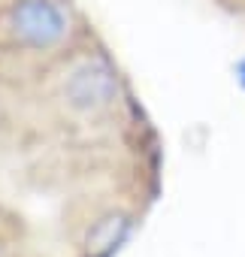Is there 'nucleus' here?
Segmentation results:
<instances>
[{
  "label": "nucleus",
  "instance_id": "3",
  "mask_svg": "<svg viewBox=\"0 0 245 257\" xmlns=\"http://www.w3.org/2000/svg\"><path fill=\"white\" fill-rule=\"evenodd\" d=\"M125 233H128V221H125V218H109V221H103V224L94 230L91 248L97 251V257H103V254H109L112 248H118V242L125 239Z\"/></svg>",
  "mask_w": 245,
  "mask_h": 257
},
{
  "label": "nucleus",
  "instance_id": "1",
  "mask_svg": "<svg viewBox=\"0 0 245 257\" xmlns=\"http://www.w3.org/2000/svg\"><path fill=\"white\" fill-rule=\"evenodd\" d=\"M115 91H118L115 70L103 58H94L76 67L64 85V94L76 109H100L115 97Z\"/></svg>",
  "mask_w": 245,
  "mask_h": 257
},
{
  "label": "nucleus",
  "instance_id": "2",
  "mask_svg": "<svg viewBox=\"0 0 245 257\" xmlns=\"http://www.w3.org/2000/svg\"><path fill=\"white\" fill-rule=\"evenodd\" d=\"M16 34L31 46H55L67 34V22L61 10L49 0H22L13 13Z\"/></svg>",
  "mask_w": 245,
  "mask_h": 257
},
{
  "label": "nucleus",
  "instance_id": "4",
  "mask_svg": "<svg viewBox=\"0 0 245 257\" xmlns=\"http://www.w3.org/2000/svg\"><path fill=\"white\" fill-rule=\"evenodd\" d=\"M236 73H239V79H242V85H245V61H239V67H236Z\"/></svg>",
  "mask_w": 245,
  "mask_h": 257
}]
</instances>
